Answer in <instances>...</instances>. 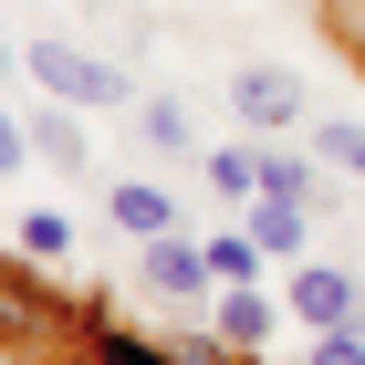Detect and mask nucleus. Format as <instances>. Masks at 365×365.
<instances>
[{"label":"nucleus","instance_id":"1","mask_svg":"<svg viewBox=\"0 0 365 365\" xmlns=\"http://www.w3.org/2000/svg\"><path fill=\"white\" fill-rule=\"evenodd\" d=\"M21 73L42 94H53V105H136V73H125V63H105V53H84V42H63V31H42V42H21Z\"/></svg>","mask_w":365,"mask_h":365},{"label":"nucleus","instance_id":"2","mask_svg":"<svg viewBox=\"0 0 365 365\" xmlns=\"http://www.w3.org/2000/svg\"><path fill=\"white\" fill-rule=\"evenodd\" d=\"M282 303H292V324H313V334H344V324H355V303H365V282L344 272V261H292Z\"/></svg>","mask_w":365,"mask_h":365},{"label":"nucleus","instance_id":"3","mask_svg":"<svg viewBox=\"0 0 365 365\" xmlns=\"http://www.w3.org/2000/svg\"><path fill=\"white\" fill-rule=\"evenodd\" d=\"M136 272H146V292H157V303H209V292H220V272H209V251H198L188 230H168V240H136Z\"/></svg>","mask_w":365,"mask_h":365},{"label":"nucleus","instance_id":"4","mask_svg":"<svg viewBox=\"0 0 365 365\" xmlns=\"http://www.w3.org/2000/svg\"><path fill=\"white\" fill-rule=\"evenodd\" d=\"M230 115H240L251 136L303 125V73H282V63H240V73H230Z\"/></svg>","mask_w":365,"mask_h":365},{"label":"nucleus","instance_id":"5","mask_svg":"<svg viewBox=\"0 0 365 365\" xmlns=\"http://www.w3.org/2000/svg\"><path fill=\"white\" fill-rule=\"evenodd\" d=\"M209 324H220L240 355H261V344H272V324H292V303H282V292H261V282H220V292H209Z\"/></svg>","mask_w":365,"mask_h":365},{"label":"nucleus","instance_id":"6","mask_svg":"<svg viewBox=\"0 0 365 365\" xmlns=\"http://www.w3.org/2000/svg\"><path fill=\"white\" fill-rule=\"evenodd\" d=\"M105 220L125 230V240H168V230H178V188H168V178H115V188H105Z\"/></svg>","mask_w":365,"mask_h":365},{"label":"nucleus","instance_id":"7","mask_svg":"<svg viewBox=\"0 0 365 365\" xmlns=\"http://www.w3.org/2000/svg\"><path fill=\"white\" fill-rule=\"evenodd\" d=\"M240 230H251L272 261H303V251H313V209H303V198H272V188L240 209Z\"/></svg>","mask_w":365,"mask_h":365},{"label":"nucleus","instance_id":"8","mask_svg":"<svg viewBox=\"0 0 365 365\" xmlns=\"http://www.w3.org/2000/svg\"><path fill=\"white\" fill-rule=\"evenodd\" d=\"M84 355H94V365H178V344H146L136 324H115V313H84Z\"/></svg>","mask_w":365,"mask_h":365},{"label":"nucleus","instance_id":"9","mask_svg":"<svg viewBox=\"0 0 365 365\" xmlns=\"http://www.w3.org/2000/svg\"><path fill=\"white\" fill-rule=\"evenodd\" d=\"M0 334H63V303H53V292H31L11 261H0Z\"/></svg>","mask_w":365,"mask_h":365},{"label":"nucleus","instance_id":"10","mask_svg":"<svg viewBox=\"0 0 365 365\" xmlns=\"http://www.w3.org/2000/svg\"><path fill=\"white\" fill-rule=\"evenodd\" d=\"M198 178H209L230 209H251L261 198V146H198Z\"/></svg>","mask_w":365,"mask_h":365},{"label":"nucleus","instance_id":"11","mask_svg":"<svg viewBox=\"0 0 365 365\" xmlns=\"http://www.w3.org/2000/svg\"><path fill=\"white\" fill-rule=\"evenodd\" d=\"M136 136L157 146V157H198V125H188L178 94H136Z\"/></svg>","mask_w":365,"mask_h":365},{"label":"nucleus","instance_id":"12","mask_svg":"<svg viewBox=\"0 0 365 365\" xmlns=\"http://www.w3.org/2000/svg\"><path fill=\"white\" fill-rule=\"evenodd\" d=\"M31 157H42V168H63V178H84V125H73V105H53V115H31Z\"/></svg>","mask_w":365,"mask_h":365},{"label":"nucleus","instance_id":"13","mask_svg":"<svg viewBox=\"0 0 365 365\" xmlns=\"http://www.w3.org/2000/svg\"><path fill=\"white\" fill-rule=\"evenodd\" d=\"M11 240H21V261H42V272H53V261H73V220H63V209H21V230H11Z\"/></svg>","mask_w":365,"mask_h":365},{"label":"nucleus","instance_id":"14","mask_svg":"<svg viewBox=\"0 0 365 365\" xmlns=\"http://www.w3.org/2000/svg\"><path fill=\"white\" fill-rule=\"evenodd\" d=\"M313 157H324L334 178H355V188H365V125H355V115H324V136H313Z\"/></svg>","mask_w":365,"mask_h":365},{"label":"nucleus","instance_id":"15","mask_svg":"<svg viewBox=\"0 0 365 365\" xmlns=\"http://www.w3.org/2000/svg\"><path fill=\"white\" fill-rule=\"evenodd\" d=\"M198 251H209V272H220V282H251L261 261H272V251L251 240V230H220V240H198Z\"/></svg>","mask_w":365,"mask_h":365},{"label":"nucleus","instance_id":"16","mask_svg":"<svg viewBox=\"0 0 365 365\" xmlns=\"http://www.w3.org/2000/svg\"><path fill=\"white\" fill-rule=\"evenodd\" d=\"M11 168H31V125H21V115H0V178H11Z\"/></svg>","mask_w":365,"mask_h":365},{"label":"nucleus","instance_id":"17","mask_svg":"<svg viewBox=\"0 0 365 365\" xmlns=\"http://www.w3.org/2000/svg\"><path fill=\"white\" fill-rule=\"evenodd\" d=\"M313 365H365V344L355 334H313Z\"/></svg>","mask_w":365,"mask_h":365},{"label":"nucleus","instance_id":"18","mask_svg":"<svg viewBox=\"0 0 365 365\" xmlns=\"http://www.w3.org/2000/svg\"><path fill=\"white\" fill-rule=\"evenodd\" d=\"M11 63H21V53H11V42H0V84H11Z\"/></svg>","mask_w":365,"mask_h":365}]
</instances>
